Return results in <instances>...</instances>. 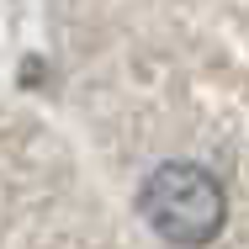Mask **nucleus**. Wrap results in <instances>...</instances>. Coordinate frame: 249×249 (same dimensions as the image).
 <instances>
[{
    "instance_id": "nucleus-1",
    "label": "nucleus",
    "mask_w": 249,
    "mask_h": 249,
    "mask_svg": "<svg viewBox=\"0 0 249 249\" xmlns=\"http://www.w3.org/2000/svg\"><path fill=\"white\" fill-rule=\"evenodd\" d=\"M138 212L154 223L159 239H170L180 249H201V244H212V233L223 228L228 201H223L217 175H207L191 159H175V164L149 170V180L138 191Z\"/></svg>"
}]
</instances>
